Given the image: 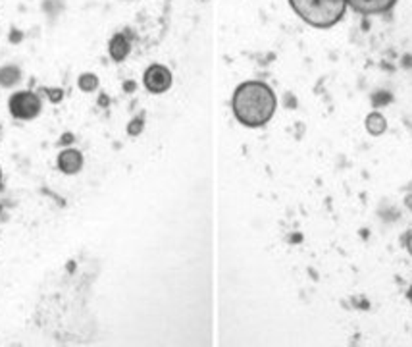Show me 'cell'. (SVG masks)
<instances>
[{
    "label": "cell",
    "mask_w": 412,
    "mask_h": 347,
    "mask_svg": "<svg viewBox=\"0 0 412 347\" xmlns=\"http://www.w3.org/2000/svg\"><path fill=\"white\" fill-rule=\"evenodd\" d=\"M233 114L246 128H262L275 114L274 91L262 81H246L239 85L233 95Z\"/></svg>",
    "instance_id": "cell-1"
},
{
    "label": "cell",
    "mask_w": 412,
    "mask_h": 347,
    "mask_svg": "<svg viewBox=\"0 0 412 347\" xmlns=\"http://www.w3.org/2000/svg\"><path fill=\"white\" fill-rule=\"evenodd\" d=\"M295 14L312 28L330 29L343 20L347 0H289Z\"/></svg>",
    "instance_id": "cell-2"
},
{
    "label": "cell",
    "mask_w": 412,
    "mask_h": 347,
    "mask_svg": "<svg viewBox=\"0 0 412 347\" xmlns=\"http://www.w3.org/2000/svg\"><path fill=\"white\" fill-rule=\"evenodd\" d=\"M41 110V101L39 97L30 91H23V93L14 95L10 99V112L15 116V118H23V120H30V118H35Z\"/></svg>",
    "instance_id": "cell-3"
},
{
    "label": "cell",
    "mask_w": 412,
    "mask_h": 347,
    "mask_svg": "<svg viewBox=\"0 0 412 347\" xmlns=\"http://www.w3.org/2000/svg\"><path fill=\"white\" fill-rule=\"evenodd\" d=\"M143 80H145V87L151 93H166L168 89L172 87V72L168 70L166 66L154 64L146 70Z\"/></svg>",
    "instance_id": "cell-4"
},
{
    "label": "cell",
    "mask_w": 412,
    "mask_h": 347,
    "mask_svg": "<svg viewBox=\"0 0 412 347\" xmlns=\"http://www.w3.org/2000/svg\"><path fill=\"white\" fill-rule=\"evenodd\" d=\"M395 4H397V0H347V6H351L356 14L362 16L385 14Z\"/></svg>",
    "instance_id": "cell-5"
},
{
    "label": "cell",
    "mask_w": 412,
    "mask_h": 347,
    "mask_svg": "<svg viewBox=\"0 0 412 347\" xmlns=\"http://www.w3.org/2000/svg\"><path fill=\"white\" fill-rule=\"evenodd\" d=\"M58 166L62 172L65 174H75L80 172L81 166H83V157H81L80 151H64L60 154Z\"/></svg>",
    "instance_id": "cell-6"
},
{
    "label": "cell",
    "mask_w": 412,
    "mask_h": 347,
    "mask_svg": "<svg viewBox=\"0 0 412 347\" xmlns=\"http://www.w3.org/2000/svg\"><path fill=\"white\" fill-rule=\"evenodd\" d=\"M108 51H110V56L120 62V60H123V58L130 54V41H127L123 35L112 37Z\"/></svg>",
    "instance_id": "cell-7"
},
{
    "label": "cell",
    "mask_w": 412,
    "mask_h": 347,
    "mask_svg": "<svg viewBox=\"0 0 412 347\" xmlns=\"http://www.w3.org/2000/svg\"><path fill=\"white\" fill-rule=\"evenodd\" d=\"M366 130H368L370 135H382L387 130V120H385V116L380 114V112H372V114L366 116Z\"/></svg>",
    "instance_id": "cell-8"
},
{
    "label": "cell",
    "mask_w": 412,
    "mask_h": 347,
    "mask_svg": "<svg viewBox=\"0 0 412 347\" xmlns=\"http://www.w3.org/2000/svg\"><path fill=\"white\" fill-rule=\"evenodd\" d=\"M80 87L83 89V91H93L94 87H96V78H94V75H91V73H85V75H81Z\"/></svg>",
    "instance_id": "cell-9"
},
{
    "label": "cell",
    "mask_w": 412,
    "mask_h": 347,
    "mask_svg": "<svg viewBox=\"0 0 412 347\" xmlns=\"http://www.w3.org/2000/svg\"><path fill=\"white\" fill-rule=\"evenodd\" d=\"M406 249H408V253H411L412 257V233L408 236V239H406Z\"/></svg>",
    "instance_id": "cell-10"
}]
</instances>
